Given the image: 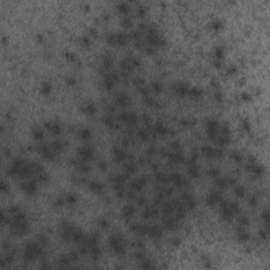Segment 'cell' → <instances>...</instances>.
<instances>
[{"mask_svg":"<svg viewBox=\"0 0 270 270\" xmlns=\"http://www.w3.org/2000/svg\"><path fill=\"white\" fill-rule=\"evenodd\" d=\"M110 244L113 251L117 254H120L125 251V247H124V241L119 235H113L110 239Z\"/></svg>","mask_w":270,"mask_h":270,"instance_id":"2","label":"cell"},{"mask_svg":"<svg viewBox=\"0 0 270 270\" xmlns=\"http://www.w3.org/2000/svg\"><path fill=\"white\" fill-rule=\"evenodd\" d=\"M122 24L125 25V27H130L131 25V19L129 17H124V19H122Z\"/></svg>","mask_w":270,"mask_h":270,"instance_id":"36","label":"cell"},{"mask_svg":"<svg viewBox=\"0 0 270 270\" xmlns=\"http://www.w3.org/2000/svg\"><path fill=\"white\" fill-rule=\"evenodd\" d=\"M0 190H1V192H3V193L9 192V185H7L4 180H2V182L0 183Z\"/></svg>","mask_w":270,"mask_h":270,"instance_id":"28","label":"cell"},{"mask_svg":"<svg viewBox=\"0 0 270 270\" xmlns=\"http://www.w3.org/2000/svg\"><path fill=\"white\" fill-rule=\"evenodd\" d=\"M78 152H79V155L81 156L83 162L90 160V159L92 158V156H93V151H92V149H91L90 147H88V146L80 147L79 149H78Z\"/></svg>","mask_w":270,"mask_h":270,"instance_id":"3","label":"cell"},{"mask_svg":"<svg viewBox=\"0 0 270 270\" xmlns=\"http://www.w3.org/2000/svg\"><path fill=\"white\" fill-rule=\"evenodd\" d=\"M125 170H126V172H128L129 174L134 173L135 171H136V166H135L133 163L129 162V163H127V165L125 166Z\"/></svg>","mask_w":270,"mask_h":270,"instance_id":"20","label":"cell"},{"mask_svg":"<svg viewBox=\"0 0 270 270\" xmlns=\"http://www.w3.org/2000/svg\"><path fill=\"white\" fill-rule=\"evenodd\" d=\"M244 193H245V190H244V188H243V187H236V189H235V194L237 195V196L242 198L243 195H244Z\"/></svg>","mask_w":270,"mask_h":270,"instance_id":"34","label":"cell"},{"mask_svg":"<svg viewBox=\"0 0 270 270\" xmlns=\"http://www.w3.org/2000/svg\"><path fill=\"white\" fill-rule=\"evenodd\" d=\"M207 203L208 205H214L216 203H219L221 202V193L219 192H216V191H213V192H210L207 196Z\"/></svg>","mask_w":270,"mask_h":270,"instance_id":"6","label":"cell"},{"mask_svg":"<svg viewBox=\"0 0 270 270\" xmlns=\"http://www.w3.org/2000/svg\"><path fill=\"white\" fill-rule=\"evenodd\" d=\"M24 259L27 261H33L35 260L37 256L40 255L41 253V248L38 244L33 242L28 243L25 246H24Z\"/></svg>","mask_w":270,"mask_h":270,"instance_id":"1","label":"cell"},{"mask_svg":"<svg viewBox=\"0 0 270 270\" xmlns=\"http://www.w3.org/2000/svg\"><path fill=\"white\" fill-rule=\"evenodd\" d=\"M68 83H69L70 86H73V84L75 83V80L72 79V78H69V79H68Z\"/></svg>","mask_w":270,"mask_h":270,"instance_id":"42","label":"cell"},{"mask_svg":"<svg viewBox=\"0 0 270 270\" xmlns=\"http://www.w3.org/2000/svg\"><path fill=\"white\" fill-rule=\"evenodd\" d=\"M83 112L86 113V114H94L95 113V106H94L93 104H88L84 106V108H83Z\"/></svg>","mask_w":270,"mask_h":270,"instance_id":"19","label":"cell"},{"mask_svg":"<svg viewBox=\"0 0 270 270\" xmlns=\"http://www.w3.org/2000/svg\"><path fill=\"white\" fill-rule=\"evenodd\" d=\"M152 89L153 91H155V92H160V91H162V86H160V83L158 82H153Z\"/></svg>","mask_w":270,"mask_h":270,"instance_id":"35","label":"cell"},{"mask_svg":"<svg viewBox=\"0 0 270 270\" xmlns=\"http://www.w3.org/2000/svg\"><path fill=\"white\" fill-rule=\"evenodd\" d=\"M212 28L219 29L221 28V22H219V21H215V22H213V23H212Z\"/></svg>","mask_w":270,"mask_h":270,"instance_id":"40","label":"cell"},{"mask_svg":"<svg viewBox=\"0 0 270 270\" xmlns=\"http://www.w3.org/2000/svg\"><path fill=\"white\" fill-rule=\"evenodd\" d=\"M202 152L208 157H214V156L217 155V150H215L214 148H211L209 146H206L204 148H202Z\"/></svg>","mask_w":270,"mask_h":270,"instance_id":"9","label":"cell"},{"mask_svg":"<svg viewBox=\"0 0 270 270\" xmlns=\"http://www.w3.org/2000/svg\"><path fill=\"white\" fill-rule=\"evenodd\" d=\"M227 184H228V180H226V178H222V177H218L217 180H216V185H217L218 187L225 188L226 186H227Z\"/></svg>","mask_w":270,"mask_h":270,"instance_id":"25","label":"cell"},{"mask_svg":"<svg viewBox=\"0 0 270 270\" xmlns=\"http://www.w3.org/2000/svg\"><path fill=\"white\" fill-rule=\"evenodd\" d=\"M99 167H100L102 170H106V169H107V164L104 163V160H101L100 163H99Z\"/></svg>","mask_w":270,"mask_h":270,"instance_id":"41","label":"cell"},{"mask_svg":"<svg viewBox=\"0 0 270 270\" xmlns=\"http://www.w3.org/2000/svg\"><path fill=\"white\" fill-rule=\"evenodd\" d=\"M232 156H233V158L235 159L236 162H241V160H242V156H241V154H239L237 152H234L233 154H232Z\"/></svg>","mask_w":270,"mask_h":270,"instance_id":"38","label":"cell"},{"mask_svg":"<svg viewBox=\"0 0 270 270\" xmlns=\"http://www.w3.org/2000/svg\"><path fill=\"white\" fill-rule=\"evenodd\" d=\"M104 122L107 126H109V127H112V126L114 125V120H113L112 116H110V115H106V116H104Z\"/></svg>","mask_w":270,"mask_h":270,"instance_id":"26","label":"cell"},{"mask_svg":"<svg viewBox=\"0 0 270 270\" xmlns=\"http://www.w3.org/2000/svg\"><path fill=\"white\" fill-rule=\"evenodd\" d=\"M76 201H77L76 196L73 195V194H69V195L67 196V203H69V204H74Z\"/></svg>","mask_w":270,"mask_h":270,"instance_id":"33","label":"cell"},{"mask_svg":"<svg viewBox=\"0 0 270 270\" xmlns=\"http://www.w3.org/2000/svg\"><path fill=\"white\" fill-rule=\"evenodd\" d=\"M155 128H156V131H157V133L160 135H165L168 133V129L165 127V126L163 125V124H160V122H157L155 125Z\"/></svg>","mask_w":270,"mask_h":270,"instance_id":"18","label":"cell"},{"mask_svg":"<svg viewBox=\"0 0 270 270\" xmlns=\"http://www.w3.org/2000/svg\"><path fill=\"white\" fill-rule=\"evenodd\" d=\"M90 136H91V131L88 128L81 129V131H80V137H81V138L87 140L88 138H90Z\"/></svg>","mask_w":270,"mask_h":270,"instance_id":"21","label":"cell"},{"mask_svg":"<svg viewBox=\"0 0 270 270\" xmlns=\"http://www.w3.org/2000/svg\"><path fill=\"white\" fill-rule=\"evenodd\" d=\"M148 234H150L152 237H158V236L162 234V231H160V229H159L157 226H150Z\"/></svg>","mask_w":270,"mask_h":270,"instance_id":"14","label":"cell"},{"mask_svg":"<svg viewBox=\"0 0 270 270\" xmlns=\"http://www.w3.org/2000/svg\"><path fill=\"white\" fill-rule=\"evenodd\" d=\"M52 147H53L52 149L54 150V151H57V152H60V151L63 150V144L61 142H59V140L53 142Z\"/></svg>","mask_w":270,"mask_h":270,"instance_id":"22","label":"cell"},{"mask_svg":"<svg viewBox=\"0 0 270 270\" xmlns=\"http://www.w3.org/2000/svg\"><path fill=\"white\" fill-rule=\"evenodd\" d=\"M117 9L120 13H126V12H128L129 10V5L126 3V2H120V3H118Z\"/></svg>","mask_w":270,"mask_h":270,"instance_id":"23","label":"cell"},{"mask_svg":"<svg viewBox=\"0 0 270 270\" xmlns=\"http://www.w3.org/2000/svg\"><path fill=\"white\" fill-rule=\"evenodd\" d=\"M134 213H135L134 207H132V206H126V207L124 208V216H125L126 218L132 217V216L134 215Z\"/></svg>","mask_w":270,"mask_h":270,"instance_id":"15","label":"cell"},{"mask_svg":"<svg viewBox=\"0 0 270 270\" xmlns=\"http://www.w3.org/2000/svg\"><path fill=\"white\" fill-rule=\"evenodd\" d=\"M33 135H34V137L36 139H41L43 137V133H42V131L39 128H35L33 130Z\"/></svg>","mask_w":270,"mask_h":270,"instance_id":"24","label":"cell"},{"mask_svg":"<svg viewBox=\"0 0 270 270\" xmlns=\"http://www.w3.org/2000/svg\"><path fill=\"white\" fill-rule=\"evenodd\" d=\"M216 98H217L218 100H222V95L217 93V94H216Z\"/></svg>","mask_w":270,"mask_h":270,"instance_id":"43","label":"cell"},{"mask_svg":"<svg viewBox=\"0 0 270 270\" xmlns=\"http://www.w3.org/2000/svg\"><path fill=\"white\" fill-rule=\"evenodd\" d=\"M51 90H52V87H51L50 83H43V84H42L41 91L43 94H49L51 92Z\"/></svg>","mask_w":270,"mask_h":270,"instance_id":"27","label":"cell"},{"mask_svg":"<svg viewBox=\"0 0 270 270\" xmlns=\"http://www.w3.org/2000/svg\"><path fill=\"white\" fill-rule=\"evenodd\" d=\"M237 235H239V239H241V241H246V239H248V233L245 232L244 230H239Z\"/></svg>","mask_w":270,"mask_h":270,"instance_id":"29","label":"cell"},{"mask_svg":"<svg viewBox=\"0 0 270 270\" xmlns=\"http://www.w3.org/2000/svg\"><path fill=\"white\" fill-rule=\"evenodd\" d=\"M144 185H145V180H142V178H138V180H134L131 184V188L135 191H140L144 187Z\"/></svg>","mask_w":270,"mask_h":270,"instance_id":"11","label":"cell"},{"mask_svg":"<svg viewBox=\"0 0 270 270\" xmlns=\"http://www.w3.org/2000/svg\"><path fill=\"white\" fill-rule=\"evenodd\" d=\"M48 126V129L52 132L53 134H58L60 132V125L57 124V122H50V124H47Z\"/></svg>","mask_w":270,"mask_h":270,"instance_id":"13","label":"cell"},{"mask_svg":"<svg viewBox=\"0 0 270 270\" xmlns=\"http://www.w3.org/2000/svg\"><path fill=\"white\" fill-rule=\"evenodd\" d=\"M174 89L176 91V93H178L182 96H185V95L189 94V90H190V88L188 87L186 83H175Z\"/></svg>","mask_w":270,"mask_h":270,"instance_id":"8","label":"cell"},{"mask_svg":"<svg viewBox=\"0 0 270 270\" xmlns=\"http://www.w3.org/2000/svg\"><path fill=\"white\" fill-rule=\"evenodd\" d=\"M90 189L94 192H96V193H99L104 189V185L99 182H92L90 184Z\"/></svg>","mask_w":270,"mask_h":270,"instance_id":"12","label":"cell"},{"mask_svg":"<svg viewBox=\"0 0 270 270\" xmlns=\"http://www.w3.org/2000/svg\"><path fill=\"white\" fill-rule=\"evenodd\" d=\"M209 174L213 177H217L219 175V170L217 168H212V169L209 170Z\"/></svg>","mask_w":270,"mask_h":270,"instance_id":"32","label":"cell"},{"mask_svg":"<svg viewBox=\"0 0 270 270\" xmlns=\"http://www.w3.org/2000/svg\"><path fill=\"white\" fill-rule=\"evenodd\" d=\"M22 189L25 193L28 194H33L35 193L36 191V180H30V182H27V183L22 184Z\"/></svg>","mask_w":270,"mask_h":270,"instance_id":"5","label":"cell"},{"mask_svg":"<svg viewBox=\"0 0 270 270\" xmlns=\"http://www.w3.org/2000/svg\"><path fill=\"white\" fill-rule=\"evenodd\" d=\"M115 101L118 106H121V107H125L130 102V97L125 93H119L118 95H116L115 97Z\"/></svg>","mask_w":270,"mask_h":270,"instance_id":"7","label":"cell"},{"mask_svg":"<svg viewBox=\"0 0 270 270\" xmlns=\"http://www.w3.org/2000/svg\"><path fill=\"white\" fill-rule=\"evenodd\" d=\"M188 173H189V175L192 177H198V174H200V172H198V166L195 165V164H192V165H190V167H189V169H188Z\"/></svg>","mask_w":270,"mask_h":270,"instance_id":"16","label":"cell"},{"mask_svg":"<svg viewBox=\"0 0 270 270\" xmlns=\"http://www.w3.org/2000/svg\"><path fill=\"white\" fill-rule=\"evenodd\" d=\"M119 118L130 126H133L136 122V120H137L136 115L133 114V113H130V112H122V113H120Z\"/></svg>","mask_w":270,"mask_h":270,"instance_id":"4","label":"cell"},{"mask_svg":"<svg viewBox=\"0 0 270 270\" xmlns=\"http://www.w3.org/2000/svg\"><path fill=\"white\" fill-rule=\"evenodd\" d=\"M137 135H138L139 138H140V139H144V140H146V139L148 138V134H147V131H146V130H144V129L139 130L138 133H137Z\"/></svg>","mask_w":270,"mask_h":270,"instance_id":"31","label":"cell"},{"mask_svg":"<svg viewBox=\"0 0 270 270\" xmlns=\"http://www.w3.org/2000/svg\"><path fill=\"white\" fill-rule=\"evenodd\" d=\"M127 41V35L125 33H117L116 34V43L117 45H125Z\"/></svg>","mask_w":270,"mask_h":270,"instance_id":"17","label":"cell"},{"mask_svg":"<svg viewBox=\"0 0 270 270\" xmlns=\"http://www.w3.org/2000/svg\"><path fill=\"white\" fill-rule=\"evenodd\" d=\"M216 57H217L218 59H221L223 57V51L222 49H217V51H216Z\"/></svg>","mask_w":270,"mask_h":270,"instance_id":"39","label":"cell"},{"mask_svg":"<svg viewBox=\"0 0 270 270\" xmlns=\"http://www.w3.org/2000/svg\"><path fill=\"white\" fill-rule=\"evenodd\" d=\"M201 93L202 91L198 88H192L189 90V94H191L192 96H198V95H201Z\"/></svg>","mask_w":270,"mask_h":270,"instance_id":"30","label":"cell"},{"mask_svg":"<svg viewBox=\"0 0 270 270\" xmlns=\"http://www.w3.org/2000/svg\"><path fill=\"white\" fill-rule=\"evenodd\" d=\"M114 158H115V160H117V162H122V160H125V159L127 158V154H126L122 150L118 149V148H115L114 149Z\"/></svg>","mask_w":270,"mask_h":270,"instance_id":"10","label":"cell"},{"mask_svg":"<svg viewBox=\"0 0 270 270\" xmlns=\"http://www.w3.org/2000/svg\"><path fill=\"white\" fill-rule=\"evenodd\" d=\"M137 13H138V15L140 16V17H142L144 15L146 14V9L145 7H142V5H140V7L137 9Z\"/></svg>","mask_w":270,"mask_h":270,"instance_id":"37","label":"cell"}]
</instances>
